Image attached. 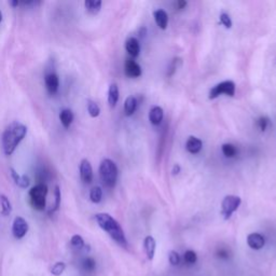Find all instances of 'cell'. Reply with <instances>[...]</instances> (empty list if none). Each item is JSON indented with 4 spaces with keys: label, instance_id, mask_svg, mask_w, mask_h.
Masks as SVG:
<instances>
[{
    "label": "cell",
    "instance_id": "obj_1",
    "mask_svg": "<svg viewBox=\"0 0 276 276\" xmlns=\"http://www.w3.org/2000/svg\"><path fill=\"white\" fill-rule=\"evenodd\" d=\"M27 134V127L21 122L14 121L8 126L2 137L4 152L7 156H11L18 148L20 143L24 140Z\"/></svg>",
    "mask_w": 276,
    "mask_h": 276
},
{
    "label": "cell",
    "instance_id": "obj_2",
    "mask_svg": "<svg viewBox=\"0 0 276 276\" xmlns=\"http://www.w3.org/2000/svg\"><path fill=\"white\" fill-rule=\"evenodd\" d=\"M95 220L102 230L108 234L111 239L121 247H127V240L124 234L123 229L119 225V222L109 214L101 213L95 215Z\"/></svg>",
    "mask_w": 276,
    "mask_h": 276
},
{
    "label": "cell",
    "instance_id": "obj_3",
    "mask_svg": "<svg viewBox=\"0 0 276 276\" xmlns=\"http://www.w3.org/2000/svg\"><path fill=\"white\" fill-rule=\"evenodd\" d=\"M99 176L107 188H113L117 183L118 167L110 159H105L99 165Z\"/></svg>",
    "mask_w": 276,
    "mask_h": 276
},
{
    "label": "cell",
    "instance_id": "obj_4",
    "mask_svg": "<svg viewBox=\"0 0 276 276\" xmlns=\"http://www.w3.org/2000/svg\"><path fill=\"white\" fill-rule=\"evenodd\" d=\"M48 186L43 182L38 183L29 191L30 204L37 211H43L47 205Z\"/></svg>",
    "mask_w": 276,
    "mask_h": 276
},
{
    "label": "cell",
    "instance_id": "obj_5",
    "mask_svg": "<svg viewBox=\"0 0 276 276\" xmlns=\"http://www.w3.org/2000/svg\"><path fill=\"white\" fill-rule=\"evenodd\" d=\"M242 203L240 196L227 195L221 203V214L226 220L231 218L233 213H235Z\"/></svg>",
    "mask_w": 276,
    "mask_h": 276
},
{
    "label": "cell",
    "instance_id": "obj_6",
    "mask_svg": "<svg viewBox=\"0 0 276 276\" xmlns=\"http://www.w3.org/2000/svg\"><path fill=\"white\" fill-rule=\"evenodd\" d=\"M235 94V83L233 81H224L215 86L209 94L210 99H215L220 95H227L233 97Z\"/></svg>",
    "mask_w": 276,
    "mask_h": 276
},
{
    "label": "cell",
    "instance_id": "obj_7",
    "mask_svg": "<svg viewBox=\"0 0 276 276\" xmlns=\"http://www.w3.org/2000/svg\"><path fill=\"white\" fill-rule=\"evenodd\" d=\"M28 232V224L23 217H17L12 224V234L17 240H21Z\"/></svg>",
    "mask_w": 276,
    "mask_h": 276
},
{
    "label": "cell",
    "instance_id": "obj_8",
    "mask_svg": "<svg viewBox=\"0 0 276 276\" xmlns=\"http://www.w3.org/2000/svg\"><path fill=\"white\" fill-rule=\"evenodd\" d=\"M80 177L84 183H91L93 180V168H92L89 160L84 159L80 163Z\"/></svg>",
    "mask_w": 276,
    "mask_h": 276
},
{
    "label": "cell",
    "instance_id": "obj_9",
    "mask_svg": "<svg viewBox=\"0 0 276 276\" xmlns=\"http://www.w3.org/2000/svg\"><path fill=\"white\" fill-rule=\"evenodd\" d=\"M124 72L129 78H138L142 76V67L133 58H127L124 64Z\"/></svg>",
    "mask_w": 276,
    "mask_h": 276
},
{
    "label": "cell",
    "instance_id": "obj_10",
    "mask_svg": "<svg viewBox=\"0 0 276 276\" xmlns=\"http://www.w3.org/2000/svg\"><path fill=\"white\" fill-rule=\"evenodd\" d=\"M45 88L49 91L50 94H56L59 88V79L55 73H50L45 75L44 78Z\"/></svg>",
    "mask_w": 276,
    "mask_h": 276
},
{
    "label": "cell",
    "instance_id": "obj_11",
    "mask_svg": "<svg viewBox=\"0 0 276 276\" xmlns=\"http://www.w3.org/2000/svg\"><path fill=\"white\" fill-rule=\"evenodd\" d=\"M247 245L254 250H260L264 247L265 239L260 233H250L247 236Z\"/></svg>",
    "mask_w": 276,
    "mask_h": 276
},
{
    "label": "cell",
    "instance_id": "obj_12",
    "mask_svg": "<svg viewBox=\"0 0 276 276\" xmlns=\"http://www.w3.org/2000/svg\"><path fill=\"white\" fill-rule=\"evenodd\" d=\"M144 249L146 252V256H147L148 260L152 261L153 258L156 255V249H157V242L153 239L152 236H146L144 240Z\"/></svg>",
    "mask_w": 276,
    "mask_h": 276
},
{
    "label": "cell",
    "instance_id": "obj_13",
    "mask_svg": "<svg viewBox=\"0 0 276 276\" xmlns=\"http://www.w3.org/2000/svg\"><path fill=\"white\" fill-rule=\"evenodd\" d=\"M164 118V111L159 106L152 107L149 111V121L150 123L153 125H159L161 124V122L163 121Z\"/></svg>",
    "mask_w": 276,
    "mask_h": 276
},
{
    "label": "cell",
    "instance_id": "obj_14",
    "mask_svg": "<svg viewBox=\"0 0 276 276\" xmlns=\"http://www.w3.org/2000/svg\"><path fill=\"white\" fill-rule=\"evenodd\" d=\"M202 147H203V143L200 138L194 137V136H190L188 138L187 144H186V148L190 153H192V155H196V153H198L202 150Z\"/></svg>",
    "mask_w": 276,
    "mask_h": 276
},
{
    "label": "cell",
    "instance_id": "obj_15",
    "mask_svg": "<svg viewBox=\"0 0 276 276\" xmlns=\"http://www.w3.org/2000/svg\"><path fill=\"white\" fill-rule=\"evenodd\" d=\"M125 49L127 51V53L129 54V56L132 57H137L138 55H140V52H141V45H140V42H138V40L136 39V38H128V39L126 40L125 42Z\"/></svg>",
    "mask_w": 276,
    "mask_h": 276
},
{
    "label": "cell",
    "instance_id": "obj_16",
    "mask_svg": "<svg viewBox=\"0 0 276 276\" xmlns=\"http://www.w3.org/2000/svg\"><path fill=\"white\" fill-rule=\"evenodd\" d=\"M153 15H155V21L157 23L158 27L161 28V29H163V30L166 29L167 24H168V15H167V13L164 10L160 9V10L155 11Z\"/></svg>",
    "mask_w": 276,
    "mask_h": 276
},
{
    "label": "cell",
    "instance_id": "obj_17",
    "mask_svg": "<svg viewBox=\"0 0 276 276\" xmlns=\"http://www.w3.org/2000/svg\"><path fill=\"white\" fill-rule=\"evenodd\" d=\"M74 119H75L74 112L71 109H63L59 113L60 123H62V125L65 128L71 127V125L73 124V122H74Z\"/></svg>",
    "mask_w": 276,
    "mask_h": 276
},
{
    "label": "cell",
    "instance_id": "obj_18",
    "mask_svg": "<svg viewBox=\"0 0 276 276\" xmlns=\"http://www.w3.org/2000/svg\"><path fill=\"white\" fill-rule=\"evenodd\" d=\"M119 101V88L116 83L110 84L108 90V104L110 107H116Z\"/></svg>",
    "mask_w": 276,
    "mask_h": 276
},
{
    "label": "cell",
    "instance_id": "obj_19",
    "mask_svg": "<svg viewBox=\"0 0 276 276\" xmlns=\"http://www.w3.org/2000/svg\"><path fill=\"white\" fill-rule=\"evenodd\" d=\"M137 109V99L134 96H128L124 102V113L125 116L131 117Z\"/></svg>",
    "mask_w": 276,
    "mask_h": 276
},
{
    "label": "cell",
    "instance_id": "obj_20",
    "mask_svg": "<svg viewBox=\"0 0 276 276\" xmlns=\"http://www.w3.org/2000/svg\"><path fill=\"white\" fill-rule=\"evenodd\" d=\"M81 269L86 273H94L96 270V261L91 257L84 258L81 261Z\"/></svg>",
    "mask_w": 276,
    "mask_h": 276
},
{
    "label": "cell",
    "instance_id": "obj_21",
    "mask_svg": "<svg viewBox=\"0 0 276 276\" xmlns=\"http://www.w3.org/2000/svg\"><path fill=\"white\" fill-rule=\"evenodd\" d=\"M84 6H86V9L90 13L97 14L99 11H101L102 2L101 0H87V2L84 3Z\"/></svg>",
    "mask_w": 276,
    "mask_h": 276
},
{
    "label": "cell",
    "instance_id": "obj_22",
    "mask_svg": "<svg viewBox=\"0 0 276 276\" xmlns=\"http://www.w3.org/2000/svg\"><path fill=\"white\" fill-rule=\"evenodd\" d=\"M0 205H2V212L4 216H9L12 212V204L5 194H0Z\"/></svg>",
    "mask_w": 276,
    "mask_h": 276
},
{
    "label": "cell",
    "instance_id": "obj_23",
    "mask_svg": "<svg viewBox=\"0 0 276 276\" xmlns=\"http://www.w3.org/2000/svg\"><path fill=\"white\" fill-rule=\"evenodd\" d=\"M71 245H72V247L76 250H82L86 248V242H84L83 240V237L79 234H75L73 237H72V240H71Z\"/></svg>",
    "mask_w": 276,
    "mask_h": 276
},
{
    "label": "cell",
    "instance_id": "obj_24",
    "mask_svg": "<svg viewBox=\"0 0 276 276\" xmlns=\"http://www.w3.org/2000/svg\"><path fill=\"white\" fill-rule=\"evenodd\" d=\"M87 107H88V112L92 118H97L99 116V113H101V108H99V106L94 101L88 99Z\"/></svg>",
    "mask_w": 276,
    "mask_h": 276
},
{
    "label": "cell",
    "instance_id": "obj_25",
    "mask_svg": "<svg viewBox=\"0 0 276 276\" xmlns=\"http://www.w3.org/2000/svg\"><path fill=\"white\" fill-rule=\"evenodd\" d=\"M90 198L91 201L97 204L102 201L103 198V190L101 187H94L92 188L90 191Z\"/></svg>",
    "mask_w": 276,
    "mask_h": 276
},
{
    "label": "cell",
    "instance_id": "obj_26",
    "mask_svg": "<svg viewBox=\"0 0 276 276\" xmlns=\"http://www.w3.org/2000/svg\"><path fill=\"white\" fill-rule=\"evenodd\" d=\"M221 150L227 158H233L236 155V148L232 144H224L221 147Z\"/></svg>",
    "mask_w": 276,
    "mask_h": 276
},
{
    "label": "cell",
    "instance_id": "obj_27",
    "mask_svg": "<svg viewBox=\"0 0 276 276\" xmlns=\"http://www.w3.org/2000/svg\"><path fill=\"white\" fill-rule=\"evenodd\" d=\"M183 260H185V263L188 265H192L197 261V255L196 252L193 250H187L183 255Z\"/></svg>",
    "mask_w": 276,
    "mask_h": 276
},
{
    "label": "cell",
    "instance_id": "obj_28",
    "mask_svg": "<svg viewBox=\"0 0 276 276\" xmlns=\"http://www.w3.org/2000/svg\"><path fill=\"white\" fill-rule=\"evenodd\" d=\"M65 269H66V264L64 262H56L51 267V273L54 276H60L64 273Z\"/></svg>",
    "mask_w": 276,
    "mask_h": 276
},
{
    "label": "cell",
    "instance_id": "obj_29",
    "mask_svg": "<svg viewBox=\"0 0 276 276\" xmlns=\"http://www.w3.org/2000/svg\"><path fill=\"white\" fill-rule=\"evenodd\" d=\"M54 206H53V209L50 211V213H54L55 211H57L59 209L60 205V198H62V193H60V188L58 186L55 187L54 189Z\"/></svg>",
    "mask_w": 276,
    "mask_h": 276
},
{
    "label": "cell",
    "instance_id": "obj_30",
    "mask_svg": "<svg viewBox=\"0 0 276 276\" xmlns=\"http://www.w3.org/2000/svg\"><path fill=\"white\" fill-rule=\"evenodd\" d=\"M168 261L172 265H178L180 263V256L177 251L171 250L168 254Z\"/></svg>",
    "mask_w": 276,
    "mask_h": 276
},
{
    "label": "cell",
    "instance_id": "obj_31",
    "mask_svg": "<svg viewBox=\"0 0 276 276\" xmlns=\"http://www.w3.org/2000/svg\"><path fill=\"white\" fill-rule=\"evenodd\" d=\"M219 19H220V23H221V24L224 25L226 28L230 29V28L232 27V21H231V18H230L227 13H221V14H220V17H219Z\"/></svg>",
    "mask_w": 276,
    "mask_h": 276
},
{
    "label": "cell",
    "instance_id": "obj_32",
    "mask_svg": "<svg viewBox=\"0 0 276 276\" xmlns=\"http://www.w3.org/2000/svg\"><path fill=\"white\" fill-rule=\"evenodd\" d=\"M29 183H30V180H29L28 176L27 175H22V176H20V179L18 180L17 185L22 189H26V188H28Z\"/></svg>",
    "mask_w": 276,
    "mask_h": 276
},
{
    "label": "cell",
    "instance_id": "obj_33",
    "mask_svg": "<svg viewBox=\"0 0 276 276\" xmlns=\"http://www.w3.org/2000/svg\"><path fill=\"white\" fill-rule=\"evenodd\" d=\"M258 125H259V128L261 132H264L267 125H269V119L263 117V118H260L259 121H258Z\"/></svg>",
    "mask_w": 276,
    "mask_h": 276
},
{
    "label": "cell",
    "instance_id": "obj_34",
    "mask_svg": "<svg viewBox=\"0 0 276 276\" xmlns=\"http://www.w3.org/2000/svg\"><path fill=\"white\" fill-rule=\"evenodd\" d=\"M217 256L220 259H228L229 258V251L227 249H225V248H220L217 251Z\"/></svg>",
    "mask_w": 276,
    "mask_h": 276
},
{
    "label": "cell",
    "instance_id": "obj_35",
    "mask_svg": "<svg viewBox=\"0 0 276 276\" xmlns=\"http://www.w3.org/2000/svg\"><path fill=\"white\" fill-rule=\"evenodd\" d=\"M187 7V2H183V0H179V2L175 3V9L176 10H182Z\"/></svg>",
    "mask_w": 276,
    "mask_h": 276
},
{
    "label": "cell",
    "instance_id": "obj_36",
    "mask_svg": "<svg viewBox=\"0 0 276 276\" xmlns=\"http://www.w3.org/2000/svg\"><path fill=\"white\" fill-rule=\"evenodd\" d=\"M180 170H181V168H180V166L178 165V164H176V165H174V167H173V175H178L179 173H180Z\"/></svg>",
    "mask_w": 276,
    "mask_h": 276
},
{
    "label": "cell",
    "instance_id": "obj_37",
    "mask_svg": "<svg viewBox=\"0 0 276 276\" xmlns=\"http://www.w3.org/2000/svg\"><path fill=\"white\" fill-rule=\"evenodd\" d=\"M10 5L12 7H18V6H20V3L18 2V0H14V2H10Z\"/></svg>",
    "mask_w": 276,
    "mask_h": 276
},
{
    "label": "cell",
    "instance_id": "obj_38",
    "mask_svg": "<svg viewBox=\"0 0 276 276\" xmlns=\"http://www.w3.org/2000/svg\"><path fill=\"white\" fill-rule=\"evenodd\" d=\"M2 21H3V13H2V11H0V22Z\"/></svg>",
    "mask_w": 276,
    "mask_h": 276
}]
</instances>
